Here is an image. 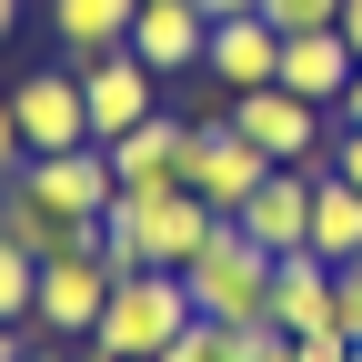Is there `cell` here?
<instances>
[{"label":"cell","instance_id":"1","mask_svg":"<svg viewBox=\"0 0 362 362\" xmlns=\"http://www.w3.org/2000/svg\"><path fill=\"white\" fill-rule=\"evenodd\" d=\"M211 202H192L181 181H151V192H121L101 211V262L111 272H181L202 242H211Z\"/></svg>","mask_w":362,"mask_h":362},{"label":"cell","instance_id":"2","mask_svg":"<svg viewBox=\"0 0 362 362\" xmlns=\"http://www.w3.org/2000/svg\"><path fill=\"white\" fill-rule=\"evenodd\" d=\"M181 282H192V312H202V322H232V332L272 322V252L242 232V221H211V242L181 262Z\"/></svg>","mask_w":362,"mask_h":362},{"label":"cell","instance_id":"3","mask_svg":"<svg viewBox=\"0 0 362 362\" xmlns=\"http://www.w3.org/2000/svg\"><path fill=\"white\" fill-rule=\"evenodd\" d=\"M181 322H192V282H181V272H121L81 352H101V362H161Z\"/></svg>","mask_w":362,"mask_h":362},{"label":"cell","instance_id":"4","mask_svg":"<svg viewBox=\"0 0 362 362\" xmlns=\"http://www.w3.org/2000/svg\"><path fill=\"white\" fill-rule=\"evenodd\" d=\"M221 121H232L262 161H322V151H332V111H312L302 90H282V81H262V90H242V101H221Z\"/></svg>","mask_w":362,"mask_h":362},{"label":"cell","instance_id":"5","mask_svg":"<svg viewBox=\"0 0 362 362\" xmlns=\"http://www.w3.org/2000/svg\"><path fill=\"white\" fill-rule=\"evenodd\" d=\"M262 171H282V161H262V151H252L221 111H211V121H192V141H181V192H192V202H211L221 221H232V211L262 192Z\"/></svg>","mask_w":362,"mask_h":362},{"label":"cell","instance_id":"6","mask_svg":"<svg viewBox=\"0 0 362 362\" xmlns=\"http://www.w3.org/2000/svg\"><path fill=\"white\" fill-rule=\"evenodd\" d=\"M11 111H21V151H30V161L90 141V101H81V71H71V61L21 71V81H11Z\"/></svg>","mask_w":362,"mask_h":362},{"label":"cell","instance_id":"7","mask_svg":"<svg viewBox=\"0 0 362 362\" xmlns=\"http://www.w3.org/2000/svg\"><path fill=\"white\" fill-rule=\"evenodd\" d=\"M111 282H121V272H111L101 252H51V262H40V292H30V322L51 332V342H90Z\"/></svg>","mask_w":362,"mask_h":362},{"label":"cell","instance_id":"8","mask_svg":"<svg viewBox=\"0 0 362 362\" xmlns=\"http://www.w3.org/2000/svg\"><path fill=\"white\" fill-rule=\"evenodd\" d=\"M81 101H90V141H121L161 111V71H141V51H101L81 61Z\"/></svg>","mask_w":362,"mask_h":362},{"label":"cell","instance_id":"9","mask_svg":"<svg viewBox=\"0 0 362 362\" xmlns=\"http://www.w3.org/2000/svg\"><path fill=\"white\" fill-rule=\"evenodd\" d=\"M21 181H30V202L61 211V221H101V211L121 202V181H111V151H101V141L51 151V161H21Z\"/></svg>","mask_w":362,"mask_h":362},{"label":"cell","instance_id":"10","mask_svg":"<svg viewBox=\"0 0 362 362\" xmlns=\"http://www.w3.org/2000/svg\"><path fill=\"white\" fill-rule=\"evenodd\" d=\"M312 181H322V161H282V171H262V192L232 211V221H242V232H252L272 262L312 242Z\"/></svg>","mask_w":362,"mask_h":362},{"label":"cell","instance_id":"11","mask_svg":"<svg viewBox=\"0 0 362 362\" xmlns=\"http://www.w3.org/2000/svg\"><path fill=\"white\" fill-rule=\"evenodd\" d=\"M202 71H211V90H221V101H242V90L282 81V30H272L262 11H242V21H211V40H202Z\"/></svg>","mask_w":362,"mask_h":362},{"label":"cell","instance_id":"12","mask_svg":"<svg viewBox=\"0 0 362 362\" xmlns=\"http://www.w3.org/2000/svg\"><path fill=\"white\" fill-rule=\"evenodd\" d=\"M272 322L282 332H342V282H332V262L312 242L272 262Z\"/></svg>","mask_w":362,"mask_h":362},{"label":"cell","instance_id":"13","mask_svg":"<svg viewBox=\"0 0 362 362\" xmlns=\"http://www.w3.org/2000/svg\"><path fill=\"white\" fill-rule=\"evenodd\" d=\"M202 40H211V21L192 11V0H141V21H131L121 51H141V71L181 81V71H202Z\"/></svg>","mask_w":362,"mask_h":362},{"label":"cell","instance_id":"14","mask_svg":"<svg viewBox=\"0 0 362 362\" xmlns=\"http://www.w3.org/2000/svg\"><path fill=\"white\" fill-rule=\"evenodd\" d=\"M352 71H362V61H352L342 30H292V40H282V90H302L312 111H342Z\"/></svg>","mask_w":362,"mask_h":362},{"label":"cell","instance_id":"15","mask_svg":"<svg viewBox=\"0 0 362 362\" xmlns=\"http://www.w3.org/2000/svg\"><path fill=\"white\" fill-rule=\"evenodd\" d=\"M181 141H192V121H181V111H151L141 131H121V141H101V151H111V181H121V192H151V181H181Z\"/></svg>","mask_w":362,"mask_h":362},{"label":"cell","instance_id":"16","mask_svg":"<svg viewBox=\"0 0 362 362\" xmlns=\"http://www.w3.org/2000/svg\"><path fill=\"white\" fill-rule=\"evenodd\" d=\"M131 21H141V0H51V40H61V61H101L131 40Z\"/></svg>","mask_w":362,"mask_h":362},{"label":"cell","instance_id":"17","mask_svg":"<svg viewBox=\"0 0 362 362\" xmlns=\"http://www.w3.org/2000/svg\"><path fill=\"white\" fill-rule=\"evenodd\" d=\"M312 252H322V262H352L362 252V192H352L342 171L312 181Z\"/></svg>","mask_w":362,"mask_h":362},{"label":"cell","instance_id":"18","mask_svg":"<svg viewBox=\"0 0 362 362\" xmlns=\"http://www.w3.org/2000/svg\"><path fill=\"white\" fill-rule=\"evenodd\" d=\"M161 362H242V332H232V322H202V312H192V322L171 332V352H161Z\"/></svg>","mask_w":362,"mask_h":362},{"label":"cell","instance_id":"19","mask_svg":"<svg viewBox=\"0 0 362 362\" xmlns=\"http://www.w3.org/2000/svg\"><path fill=\"white\" fill-rule=\"evenodd\" d=\"M30 292H40V262L21 242H0V322H30Z\"/></svg>","mask_w":362,"mask_h":362},{"label":"cell","instance_id":"20","mask_svg":"<svg viewBox=\"0 0 362 362\" xmlns=\"http://www.w3.org/2000/svg\"><path fill=\"white\" fill-rule=\"evenodd\" d=\"M262 21L282 30V40H292V30H332V21H342V0H262Z\"/></svg>","mask_w":362,"mask_h":362},{"label":"cell","instance_id":"21","mask_svg":"<svg viewBox=\"0 0 362 362\" xmlns=\"http://www.w3.org/2000/svg\"><path fill=\"white\" fill-rule=\"evenodd\" d=\"M332 282H342V342H362V252L332 262Z\"/></svg>","mask_w":362,"mask_h":362},{"label":"cell","instance_id":"22","mask_svg":"<svg viewBox=\"0 0 362 362\" xmlns=\"http://www.w3.org/2000/svg\"><path fill=\"white\" fill-rule=\"evenodd\" d=\"M21 161H30L21 151V111H11V90H0V181H21Z\"/></svg>","mask_w":362,"mask_h":362},{"label":"cell","instance_id":"23","mask_svg":"<svg viewBox=\"0 0 362 362\" xmlns=\"http://www.w3.org/2000/svg\"><path fill=\"white\" fill-rule=\"evenodd\" d=\"M322 171H342L352 192H362V131H332V161H322Z\"/></svg>","mask_w":362,"mask_h":362},{"label":"cell","instance_id":"24","mask_svg":"<svg viewBox=\"0 0 362 362\" xmlns=\"http://www.w3.org/2000/svg\"><path fill=\"white\" fill-rule=\"evenodd\" d=\"M292 352H302V362H352V342H342V332H292Z\"/></svg>","mask_w":362,"mask_h":362},{"label":"cell","instance_id":"25","mask_svg":"<svg viewBox=\"0 0 362 362\" xmlns=\"http://www.w3.org/2000/svg\"><path fill=\"white\" fill-rule=\"evenodd\" d=\"M332 131H362V71H352V90H342V111H332Z\"/></svg>","mask_w":362,"mask_h":362},{"label":"cell","instance_id":"26","mask_svg":"<svg viewBox=\"0 0 362 362\" xmlns=\"http://www.w3.org/2000/svg\"><path fill=\"white\" fill-rule=\"evenodd\" d=\"M202 21H242V11H262V0H192Z\"/></svg>","mask_w":362,"mask_h":362},{"label":"cell","instance_id":"27","mask_svg":"<svg viewBox=\"0 0 362 362\" xmlns=\"http://www.w3.org/2000/svg\"><path fill=\"white\" fill-rule=\"evenodd\" d=\"M342 40H352V61H362V0H342V21H332Z\"/></svg>","mask_w":362,"mask_h":362},{"label":"cell","instance_id":"28","mask_svg":"<svg viewBox=\"0 0 362 362\" xmlns=\"http://www.w3.org/2000/svg\"><path fill=\"white\" fill-rule=\"evenodd\" d=\"M21 21H30V0H0V40H21Z\"/></svg>","mask_w":362,"mask_h":362},{"label":"cell","instance_id":"29","mask_svg":"<svg viewBox=\"0 0 362 362\" xmlns=\"http://www.w3.org/2000/svg\"><path fill=\"white\" fill-rule=\"evenodd\" d=\"M21 332H30V322H0V362H21V352H30Z\"/></svg>","mask_w":362,"mask_h":362},{"label":"cell","instance_id":"30","mask_svg":"<svg viewBox=\"0 0 362 362\" xmlns=\"http://www.w3.org/2000/svg\"><path fill=\"white\" fill-rule=\"evenodd\" d=\"M21 362H61V342H30V352H21Z\"/></svg>","mask_w":362,"mask_h":362},{"label":"cell","instance_id":"31","mask_svg":"<svg viewBox=\"0 0 362 362\" xmlns=\"http://www.w3.org/2000/svg\"><path fill=\"white\" fill-rule=\"evenodd\" d=\"M81 362H101V352H81Z\"/></svg>","mask_w":362,"mask_h":362}]
</instances>
